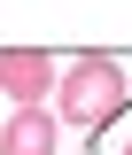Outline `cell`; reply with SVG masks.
<instances>
[{"mask_svg": "<svg viewBox=\"0 0 132 155\" xmlns=\"http://www.w3.org/2000/svg\"><path fill=\"white\" fill-rule=\"evenodd\" d=\"M124 101H132V85L109 54H78L55 85V124H109Z\"/></svg>", "mask_w": 132, "mask_h": 155, "instance_id": "cell-1", "label": "cell"}, {"mask_svg": "<svg viewBox=\"0 0 132 155\" xmlns=\"http://www.w3.org/2000/svg\"><path fill=\"white\" fill-rule=\"evenodd\" d=\"M62 70L55 54H39V47H0V93L16 101V109H39V101H55Z\"/></svg>", "mask_w": 132, "mask_h": 155, "instance_id": "cell-2", "label": "cell"}, {"mask_svg": "<svg viewBox=\"0 0 132 155\" xmlns=\"http://www.w3.org/2000/svg\"><path fill=\"white\" fill-rule=\"evenodd\" d=\"M55 116L47 109H16L8 124H0V155H55Z\"/></svg>", "mask_w": 132, "mask_h": 155, "instance_id": "cell-3", "label": "cell"}, {"mask_svg": "<svg viewBox=\"0 0 132 155\" xmlns=\"http://www.w3.org/2000/svg\"><path fill=\"white\" fill-rule=\"evenodd\" d=\"M124 155H132V147H124Z\"/></svg>", "mask_w": 132, "mask_h": 155, "instance_id": "cell-4", "label": "cell"}]
</instances>
